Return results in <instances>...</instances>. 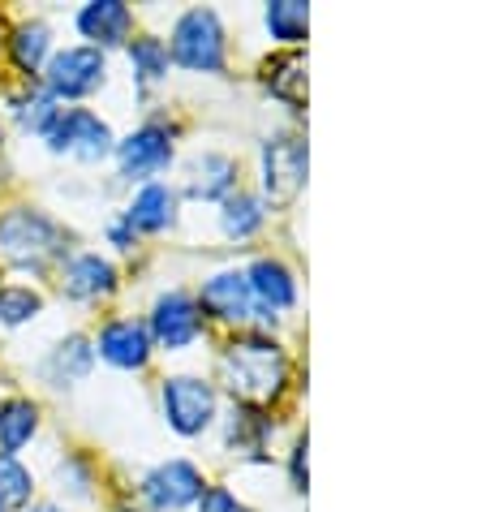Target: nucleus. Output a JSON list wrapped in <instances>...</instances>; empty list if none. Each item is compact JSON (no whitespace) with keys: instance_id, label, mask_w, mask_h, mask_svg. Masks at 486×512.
Instances as JSON below:
<instances>
[{"instance_id":"obj_12","label":"nucleus","mask_w":486,"mask_h":512,"mask_svg":"<svg viewBox=\"0 0 486 512\" xmlns=\"http://www.w3.org/2000/svg\"><path fill=\"white\" fill-rule=\"evenodd\" d=\"M198 310H207L211 319H224V323H246L254 310L246 272H216L203 284V293H198Z\"/></svg>"},{"instance_id":"obj_4","label":"nucleus","mask_w":486,"mask_h":512,"mask_svg":"<svg viewBox=\"0 0 486 512\" xmlns=\"http://www.w3.org/2000/svg\"><path fill=\"white\" fill-rule=\"evenodd\" d=\"M164 418L177 435H203L211 418H216V392L211 383L194 379V375H173L164 379Z\"/></svg>"},{"instance_id":"obj_5","label":"nucleus","mask_w":486,"mask_h":512,"mask_svg":"<svg viewBox=\"0 0 486 512\" xmlns=\"http://www.w3.org/2000/svg\"><path fill=\"white\" fill-rule=\"evenodd\" d=\"M48 147L56 155H78V160H104L112 151V130L87 108H65L56 112V121L48 125Z\"/></svg>"},{"instance_id":"obj_20","label":"nucleus","mask_w":486,"mask_h":512,"mask_svg":"<svg viewBox=\"0 0 486 512\" xmlns=\"http://www.w3.org/2000/svg\"><path fill=\"white\" fill-rule=\"evenodd\" d=\"M267 431H271V422L259 409H233V418H228V448L246 452V457H263Z\"/></svg>"},{"instance_id":"obj_23","label":"nucleus","mask_w":486,"mask_h":512,"mask_svg":"<svg viewBox=\"0 0 486 512\" xmlns=\"http://www.w3.org/2000/svg\"><path fill=\"white\" fill-rule=\"evenodd\" d=\"M48 48H52V31L44 22H22L18 31H13V61H18L22 74H39Z\"/></svg>"},{"instance_id":"obj_18","label":"nucleus","mask_w":486,"mask_h":512,"mask_svg":"<svg viewBox=\"0 0 486 512\" xmlns=\"http://www.w3.org/2000/svg\"><path fill=\"white\" fill-rule=\"evenodd\" d=\"M237 186V164L228 160V155H203V160H194L190 168V198H228Z\"/></svg>"},{"instance_id":"obj_3","label":"nucleus","mask_w":486,"mask_h":512,"mask_svg":"<svg viewBox=\"0 0 486 512\" xmlns=\"http://www.w3.org/2000/svg\"><path fill=\"white\" fill-rule=\"evenodd\" d=\"M173 56L194 74H220L224 69V26L211 9L181 13L173 26Z\"/></svg>"},{"instance_id":"obj_17","label":"nucleus","mask_w":486,"mask_h":512,"mask_svg":"<svg viewBox=\"0 0 486 512\" xmlns=\"http://www.w3.org/2000/svg\"><path fill=\"white\" fill-rule=\"evenodd\" d=\"M263 82H267V91L284 99V104H293V108H302V99H306V61H302V52H280V56H271V61L263 65Z\"/></svg>"},{"instance_id":"obj_29","label":"nucleus","mask_w":486,"mask_h":512,"mask_svg":"<svg viewBox=\"0 0 486 512\" xmlns=\"http://www.w3.org/2000/svg\"><path fill=\"white\" fill-rule=\"evenodd\" d=\"M198 512H250V508L241 504L233 491L211 487V491H203V500H198Z\"/></svg>"},{"instance_id":"obj_9","label":"nucleus","mask_w":486,"mask_h":512,"mask_svg":"<svg viewBox=\"0 0 486 512\" xmlns=\"http://www.w3.org/2000/svg\"><path fill=\"white\" fill-rule=\"evenodd\" d=\"M142 495H147L151 508L160 512H177L185 504L203 500V474L190 461H164L155 465L147 478H142Z\"/></svg>"},{"instance_id":"obj_22","label":"nucleus","mask_w":486,"mask_h":512,"mask_svg":"<svg viewBox=\"0 0 486 512\" xmlns=\"http://www.w3.org/2000/svg\"><path fill=\"white\" fill-rule=\"evenodd\" d=\"M306 22H310V9L302 0H271L267 5V31H271V39H280V44H302Z\"/></svg>"},{"instance_id":"obj_19","label":"nucleus","mask_w":486,"mask_h":512,"mask_svg":"<svg viewBox=\"0 0 486 512\" xmlns=\"http://www.w3.org/2000/svg\"><path fill=\"white\" fill-rule=\"evenodd\" d=\"M35 426H39V409L31 401H22V396L5 401V405H0V452L13 457L22 444H31Z\"/></svg>"},{"instance_id":"obj_24","label":"nucleus","mask_w":486,"mask_h":512,"mask_svg":"<svg viewBox=\"0 0 486 512\" xmlns=\"http://www.w3.org/2000/svg\"><path fill=\"white\" fill-rule=\"evenodd\" d=\"M31 491H35V478L18 457H5L0 452V512H13V508H26L31 504Z\"/></svg>"},{"instance_id":"obj_6","label":"nucleus","mask_w":486,"mask_h":512,"mask_svg":"<svg viewBox=\"0 0 486 512\" xmlns=\"http://www.w3.org/2000/svg\"><path fill=\"white\" fill-rule=\"evenodd\" d=\"M306 186V142L293 134H276L263 142V190L271 203H289Z\"/></svg>"},{"instance_id":"obj_14","label":"nucleus","mask_w":486,"mask_h":512,"mask_svg":"<svg viewBox=\"0 0 486 512\" xmlns=\"http://www.w3.org/2000/svg\"><path fill=\"white\" fill-rule=\"evenodd\" d=\"M130 9L121 5V0H91L87 9L78 13V31L95 39V48H112V44H125V35H130Z\"/></svg>"},{"instance_id":"obj_15","label":"nucleus","mask_w":486,"mask_h":512,"mask_svg":"<svg viewBox=\"0 0 486 512\" xmlns=\"http://www.w3.org/2000/svg\"><path fill=\"white\" fill-rule=\"evenodd\" d=\"M112 284H117V272H112V263L99 259V254H78V259H69L65 276H61V289L74 297V302L104 297V293H112Z\"/></svg>"},{"instance_id":"obj_16","label":"nucleus","mask_w":486,"mask_h":512,"mask_svg":"<svg viewBox=\"0 0 486 512\" xmlns=\"http://www.w3.org/2000/svg\"><path fill=\"white\" fill-rule=\"evenodd\" d=\"M173 211H177V194L160 186V181H147V186L134 194L130 211H125V224L138 233H160L173 224Z\"/></svg>"},{"instance_id":"obj_1","label":"nucleus","mask_w":486,"mask_h":512,"mask_svg":"<svg viewBox=\"0 0 486 512\" xmlns=\"http://www.w3.org/2000/svg\"><path fill=\"white\" fill-rule=\"evenodd\" d=\"M224 383L241 405L263 409L271 401H280V392L289 388V358L276 340H267L259 332L233 336L224 349Z\"/></svg>"},{"instance_id":"obj_26","label":"nucleus","mask_w":486,"mask_h":512,"mask_svg":"<svg viewBox=\"0 0 486 512\" xmlns=\"http://www.w3.org/2000/svg\"><path fill=\"white\" fill-rule=\"evenodd\" d=\"M56 99L48 91H31V95H22V99H13V117H18L22 130H31V134H48V125L56 121Z\"/></svg>"},{"instance_id":"obj_25","label":"nucleus","mask_w":486,"mask_h":512,"mask_svg":"<svg viewBox=\"0 0 486 512\" xmlns=\"http://www.w3.org/2000/svg\"><path fill=\"white\" fill-rule=\"evenodd\" d=\"M91 362H95V349L82 336H69L52 353V375L61 379V383H74V379H82V375L91 371Z\"/></svg>"},{"instance_id":"obj_21","label":"nucleus","mask_w":486,"mask_h":512,"mask_svg":"<svg viewBox=\"0 0 486 512\" xmlns=\"http://www.w3.org/2000/svg\"><path fill=\"white\" fill-rule=\"evenodd\" d=\"M220 224H224V233L228 237H237V241H246V237H254L263 229V203L254 194H228L224 198V216H220Z\"/></svg>"},{"instance_id":"obj_7","label":"nucleus","mask_w":486,"mask_h":512,"mask_svg":"<svg viewBox=\"0 0 486 512\" xmlns=\"http://www.w3.org/2000/svg\"><path fill=\"white\" fill-rule=\"evenodd\" d=\"M104 52L99 48H65L48 61V95L52 99H82L104 82Z\"/></svg>"},{"instance_id":"obj_11","label":"nucleus","mask_w":486,"mask_h":512,"mask_svg":"<svg viewBox=\"0 0 486 512\" xmlns=\"http://www.w3.org/2000/svg\"><path fill=\"white\" fill-rule=\"evenodd\" d=\"M99 358L121 366V371H142L151 358V332L138 319H112L99 332Z\"/></svg>"},{"instance_id":"obj_13","label":"nucleus","mask_w":486,"mask_h":512,"mask_svg":"<svg viewBox=\"0 0 486 512\" xmlns=\"http://www.w3.org/2000/svg\"><path fill=\"white\" fill-rule=\"evenodd\" d=\"M246 284H250L254 302L267 306V310H289L297 302V280L280 259H259L246 272Z\"/></svg>"},{"instance_id":"obj_28","label":"nucleus","mask_w":486,"mask_h":512,"mask_svg":"<svg viewBox=\"0 0 486 512\" xmlns=\"http://www.w3.org/2000/svg\"><path fill=\"white\" fill-rule=\"evenodd\" d=\"M39 306H44L39 302V293L26 289V284H9V289H0V323H9V327L35 319Z\"/></svg>"},{"instance_id":"obj_2","label":"nucleus","mask_w":486,"mask_h":512,"mask_svg":"<svg viewBox=\"0 0 486 512\" xmlns=\"http://www.w3.org/2000/svg\"><path fill=\"white\" fill-rule=\"evenodd\" d=\"M0 254L13 267H22V272H39V267H48L52 259L65 254V233L56 229L44 211H26V207L9 211L0 220Z\"/></svg>"},{"instance_id":"obj_30","label":"nucleus","mask_w":486,"mask_h":512,"mask_svg":"<svg viewBox=\"0 0 486 512\" xmlns=\"http://www.w3.org/2000/svg\"><path fill=\"white\" fill-rule=\"evenodd\" d=\"M293 487L306 491V439H297L293 448Z\"/></svg>"},{"instance_id":"obj_27","label":"nucleus","mask_w":486,"mask_h":512,"mask_svg":"<svg viewBox=\"0 0 486 512\" xmlns=\"http://www.w3.org/2000/svg\"><path fill=\"white\" fill-rule=\"evenodd\" d=\"M130 65L138 82H160L168 74V48L160 39H134L130 44Z\"/></svg>"},{"instance_id":"obj_10","label":"nucleus","mask_w":486,"mask_h":512,"mask_svg":"<svg viewBox=\"0 0 486 512\" xmlns=\"http://www.w3.org/2000/svg\"><path fill=\"white\" fill-rule=\"evenodd\" d=\"M117 160L130 181H147L155 173H164L168 160H173V138L160 125H142L125 142H117Z\"/></svg>"},{"instance_id":"obj_31","label":"nucleus","mask_w":486,"mask_h":512,"mask_svg":"<svg viewBox=\"0 0 486 512\" xmlns=\"http://www.w3.org/2000/svg\"><path fill=\"white\" fill-rule=\"evenodd\" d=\"M31 512H61V508H52V504H39V508H31Z\"/></svg>"},{"instance_id":"obj_8","label":"nucleus","mask_w":486,"mask_h":512,"mask_svg":"<svg viewBox=\"0 0 486 512\" xmlns=\"http://www.w3.org/2000/svg\"><path fill=\"white\" fill-rule=\"evenodd\" d=\"M151 345H164V349H185L194 345L198 336H203V310H198V302L190 293H164L160 302H155L151 310Z\"/></svg>"}]
</instances>
